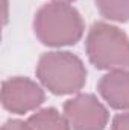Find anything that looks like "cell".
<instances>
[{"mask_svg": "<svg viewBox=\"0 0 129 130\" xmlns=\"http://www.w3.org/2000/svg\"><path fill=\"white\" fill-rule=\"evenodd\" d=\"M33 32L47 47H67L81 41L85 24L79 11L70 3L50 2L36 11Z\"/></svg>", "mask_w": 129, "mask_h": 130, "instance_id": "obj_1", "label": "cell"}, {"mask_svg": "<svg viewBox=\"0 0 129 130\" xmlns=\"http://www.w3.org/2000/svg\"><path fill=\"white\" fill-rule=\"evenodd\" d=\"M35 74L40 83L55 95L76 94L87 83V68L82 59L62 50L43 53Z\"/></svg>", "mask_w": 129, "mask_h": 130, "instance_id": "obj_2", "label": "cell"}, {"mask_svg": "<svg viewBox=\"0 0 129 130\" xmlns=\"http://www.w3.org/2000/svg\"><path fill=\"white\" fill-rule=\"evenodd\" d=\"M85 53L97 70H129V36L114 24L97 21L87 33Z\"/></svg>", "mask_w": 129, "mask_h": 130, "instance_id": "obj_3", "label": "cell"}, {"mask_svg": "<svg viewBox=\"0 0 129 130\" xmlns=\"http://www.w3.org/2000/svg\"><path fill=\"white\" fill-rule=\"evenodd\" d=\"M62 113L71 130H103L109 112L94 94H78L62 106Z\"/></svg>", "mask_w": 129, "mask_h": 130, "instance_id": "obj_4", "label": "cell"}, {"mask_svg": "<svg viewBox=\"0 0 129 130\" xmlns=\"http://www.w3.org/2000/svg\"><path fill=\"white\" fill-rule=\"evenodd\" d=\"M44 100L46 94L43 86L28 77H11L2 85V104L11 113H29L36 110Z\"/></svg>", "mask_w": 129, "mask_h": 130, "instance_id": "obj_5", "label": "cell"}, {"mask_svg": "<svg viewBox=\"0 0 129 130\" xmlns=\"http://www.w3.org/2000/svg\"><path fill=\"white\" fill-rule=\"evenodd\" d=\"M97 92L109 107L129 110V70L108 71L97 83Z\"/></svg>", "mask_w": 129, "mask_h": 130, "instance_id": "obj_6", "label": "cell"}, {"mask_svg": "<svg viewBox=\"0 0 129 130\" xmlns=\"http://www.w3.org/2000/svg\"><path fill=\"white\" fill-rule=\"evenodd\" d=\"M28 121L33 130H71L64 113L55 107H44L36 110L29 117Z\"/></svg>", "mask_w": 129, "mask_h": 130, "instance_id": "obj_7", "label": "cell"}, {"mask_svg": "<svg viewBox=\"0 0 129 130\" xmlns=\"http://www.w3.org/2000/svg\"><path fill=\"white\" fill-rule=\"evenodd\" d=\"M100 15L109 21H129V0H94Z\"/></svg>", "mask_w": 129, "mask_h": 130, "instance_id": "obj_8", "label": "cell"}, {"mask_svg": "<svg viewBox=\"0 0 129 130\" xmlns=\"http://www.w3.org/2000/svg\"><path fill=\"white\" fill-rule=\"evenodd\" d=\"M111 130H129V110L117 113L111 123Z\"/></svg>", "mask_w": 129, "mask_h": 130, "instance_id": "obj_9", "label": "cell"}, {"mask_svg": "<svg viewBox=\"0 0 129 130\" xmlns=\"http://www.w3.org/2000/svg\"><path fill=\"white\" fill-rule=\"evenodd\" d=\"M2 130H33V127L29 124V121H23V120H9L6 121Z\"/></svg>", "mask_w": 129, "mask_h": 130, "instance_id": "obj_10", "label": "cell"}, {"mask_svg": "<svg viewBox=\"0 0 129 130\" xmlns=\"http://www.w3.org/2000/svg\"><path fill=\"white\" fill-rule=\"evenodd\" d=\"M52 2H58V3H73L76 0H52Z\"/></svg>", "mask_w": 129, "mask_h": 130, "instance_id": "obj_11", "label": "cell"}]
</instances>
